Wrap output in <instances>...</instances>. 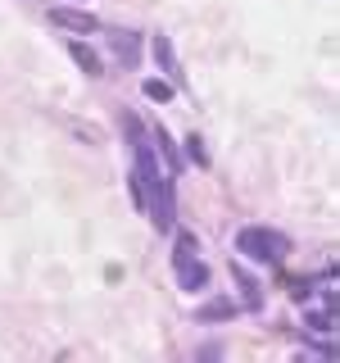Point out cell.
<instances>
[{
    "instance_id": "6da1fadb",
    "label": "cell",
    "mask_w": 340,
    "mask_h": 363,
    "mask_svg": "<svg viewBox=\"0 0 340 363\" xmlns=\"http://www.w3.org/2000/svg\"><path fill=\"white\" fill-rule=\"evenodd\" d=\"M236 250L259 259V264H281L290 255V241L281 232H272V227H241L236 232Z\"/></svg>"
},
{
    "instance_id": "7a4b0ae2",
    "label": "cell",
    "mask_w": 340,
    "mask_h": 363,
    "mask_svg": "<svg viewBox=\"0 0 340 363\" xmlns=\"http://www.w3.org/2000/svg\"><path fill=\"white\" fill-rule=\"evenodd\" d=\"M177 286L181 291H204L209 286V268H204V259L196 255V236H177Z\"/></svg>"
},
{
    "instance_id": "3957f363",
    "label": "cell",
    "mask_w": 340,
    "mask_h": 363,
    "mask_svg": "<svg viewBox=\"0 0 340 363\" xmlns=\"http://www.w3.org/2000/svg\"><path fill=\"white\" fill-rule=\"evenodd\" d=\"M50 23L64 32H77V37H86V32H96V14H82V9L73 5H55L50 9Z\"/></svg>"
},
{
    "instance_id": "277c9868",
    "label": "cell",
    "mask_w": 340,
    "mask_h": 363,
    "mask_svg": "<svg viewBox=\"0 0 340 363\" xmlns=\"http://www.w3.org/2000/svg\"><path fill=\"white\" fill-rule=\"evenodd\" d=\"M68 55H73V64L82 68L86 77H105V60H100V55L91 50L86 41H68Z\"/></svg>"
},
{
    "instance_id": "5b68a950",
    "label": "cell",
    "mask_w": 340,
    "mask_h": 363,
    "mask_svg": "<svg viewBox=\"0 0 340 363\" xmlns=\"http://www.w3.org/2000/svg\"><path fill=\"white\" fill-rule=\"evenodd\" d=\"M232 277H236V286L245 291V304H249V309H259V304H264V295H259V286H254V277H249V272L241 268V259H236V264H232Z\"/></svg>"
},
{
    "instance_id": "8992f818",
    "label": "cell",
    "mask_w": 340,
    "mask_h": 363,
    "mask_svg": "<svg viewBox=\"0 0 340 363\" xmlns=\"http://www.w3.org/2000/svg\"><path fill=\"white\" fill-rule=\"evenodd\" d=\"M227 318H236V304L232 300H209L200 309V323H227Z\"/></svg>"
},
{
    "instance_id": "52a82bcc",
    "label": "cell",
    "mask_w": 340,
    "mask_h": 363,
    "mask_svg": "<svg viewBox=\"0 0 340 363\" xmlns=\"http://www.w3.org/2000/svg\"><path fill=\"white\" fill-rule=\"evenodd\" d=\"M154 141H159V159H164V168H168V177H173V173H177V168H181V159H177V145H173V141H168V132H164V128H159V132H154Z\"/></svg>"
},
{
    "instance_id": "ba28073f",
    "label": "cell",
    "mask_w": 340,
    "mask_h": 363,
    "mask_svg": "<svg viewBox=\"0 0 340 363\" xmlns=\"http://www.w3.org/2000/svg\"><path fill=\"white\" fill-rule=\"evenodd\" d=\"M141 91H145V100H154V105H168L177 86H173V82H164V77H150V82H145Z\"/></svg>"
},
{
    "instance_id": "9c48e42d",
    "label": "cell",
    "mask_w": 340,
    "mask_h": 363,
    "mask_svg": "<svg viewBox=\"0 0 340 363\" xmlns=\"http://www.w3.org/2000/svg\"><path fill=\"white\" fill-rule=\"evenodd\" d=\"M109 41H113V50L123 55V64H132V60H136V37H132V32H113Z\"/></svg>"
},
{
    "instance_id": "30bf717a",
    "label": "cell",
    "mask_w": 340,
    "mask_h": 363,
    "mask_svg": "<svg viewBox=\"0 0 340 363\" xmlns=\"http://www.w3.org/2000/svg\"><path fill=\"white\" fill-rule=\"evenodd\" d=\"M154 60L168 68V73H177V60H173V45H168V37H154Z\"/></svg>"
},
{
    "instance_id": "8fae6325",
    "label": "cell",
    "mask_w": 340,
    "mask_h": 363,
    "mask_svg": "<svg viewBox=\"0 0 340 363\" xmlns=\"http://www.w3.org/2000/svg\"><path fill=\"white\" fill-rule=\"evenodd\" d=\"M186 155H191V164L209 168V150H204V141H200V136H186Z\"/></svg>"
},
{
    "instance_id": "7c38bea8",
    "label": "cell",
    "mask_w": 340,
    "mask_h": 363,
    "mask_svg": "<svg viewBox=\"0 0 340 363\" xmlns=\"http://www.w3.org/2000/svg\"><path fill=\"white\" fill-rule=\"evenodd\" d=\"M309 327H313V332H332V327H336L332 309H322V313H313V309H309Z\"/></svg>"
}]
</instances>
